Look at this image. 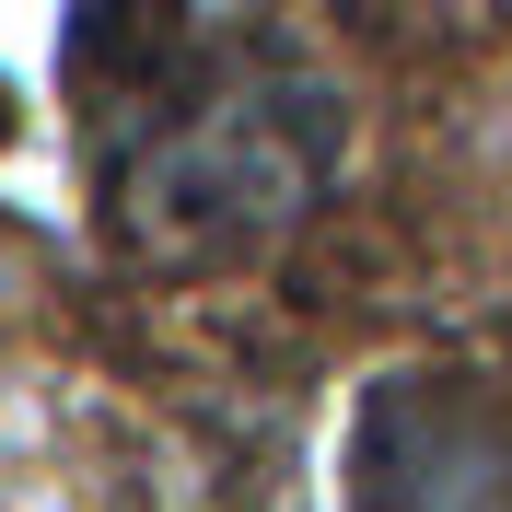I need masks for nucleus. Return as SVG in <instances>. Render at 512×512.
<instances>
[{
	"label": "nucleus",
	"instance_id": "nucleus-1",
	"mask_svg": "<svg viewBox=\"0 0 512 512\" xmlns=\"http://www.w3.org/2000/svg\"><path fill=\"white\" fill-rule=\"evenodd\" d=\"M291 117H326V105H303L291 82H222L175 117H140L128 163L105 175V222H128L163 256H222L268 233L326 163V128H291Z\"/></svg>",
	"mask_w": 512,
	"mask_h": 512
},
{
	"label": "nucleus",
	"instance_id": "nucleus-2",
	"mask_svg": "<svg viewBox=\"0 0 512 512\" xmlns=\"http://www.w3.org/2000/svg\"><path fill=\"white\" fill-rule=\"evenodd\" d=\"M350 466L361 512H512V431L466 384H384Z\"/></svg>",
	"mask_w": 512,
	"mask_h": 512
}]
</instances>
